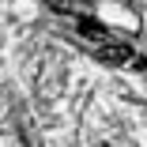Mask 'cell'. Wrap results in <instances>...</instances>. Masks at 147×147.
Wrapping results in <instances>:
<instances>
[{
  "mask_svg": "<svg viewBox=\"0 0 147 147\" xmlns=\"http://www.w3.org/2000/svg\"><path fill=\"white\" fill-rule=\"evenodd\" d=\"M49 8L53 11H64V15H76V19L91 15V4H87V0H49Z\"/></svg>",
  "mask_w": 147,
  "mask_h": 147,
  "instance_id": "obj_2",
  "label": "cell"
},
{
  "mask_svg": "<svg viewBox=\"0 0 147 147\" xmlns=\"http://www.w3.org/2000/svg\"><path fill=\"white\" fill-rule=\"evenodd\" d=\"M76 34L83 38V49H91L98 61H106V64H143L140 57L132 53L128 42H121L117 34H109L106 26H98L94 19H79Z\"/></svg>",
  "mask_w": 147,
  "mask_h": 147,
  "instance_id": "obj_1",
  "label": "cell"
}]
</instances>
